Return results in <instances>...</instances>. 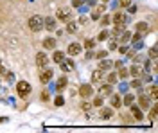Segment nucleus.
Here are the masks:
<instances>
[{
    "label": "nucleus",
    "mask_w": 158,
    "mask_h": 133,
    "mask_svg": "<svg viewBox=\"0 0 158 133\" xmlns=\"http://www.w3.org/2000/svg\"><path fill=\"white\" fill-rule=\"evenodd\" d=\"M27 25H29V29L32 32H38V31L43 29V18H41L40 15H34V16H31V18H29Z\"/></svg>",
    "instance_id": "f257e3e1"
},
{
    "label": "nucleus",
    "mask_w": 158,
    "mask_h": 133,
    "mask_svg": "<svg viewBox=\"0 0 158 133\" xmlns=\"http://www.w3.org/2000/svg\"><path fill=\"white\" fill-rule=\"evenodd\" d=\"M16 92H18L20 97H27V95L31 94V83L18 81V83H16Z\"/></svg>",
    "instance_id": "f03ea898"
},
{
    "label": "nucleus",
    "mask_w": 158,
    "mask_h": 133,
    "mask_svg": "<svg viewBox=\"0 0 158 133\" xmlns=\"http://www.w3.org/2000/svg\"><path fill=\"white\" fill-rule=\"evenodd\" d=\"M52 76H54L52 69H47V67H43V69H41V72H40V81H41V83H49Z\"/></svg>",
    "instance_id": "7ed1b4c3"
},
{
    "label": "nucleus",
    "mask_w": 158,
    "mask_h": 133,
    "mask_svg": "<svg viewBox=\"0 0 158 133\" xmlns=\"http://www.w3.org/2000/svg\"><path fill=\"white\" fill-rule=\"evenodd\" d=\"M92 94H94V88H92V85L88 83H85V85H81V88H79V95L81 97H92Z\"/></svg>",
    "instance_id": "20e7f679"
},
{
    "label": "nucleus",
    "mask_w": 158,
    "mask_h": 133,
    "mask_svg": "<svg viewBox=\"0 0 158 133\" xmlns=\"http://www.w3.org/2000/svg\"><path fill=\"white\" fill-rule=\"evenodd\" d=\"M111 20H113V23H115V25H126V22H128V16H126L124 13L117 11V13L113 15V18H111Z\"/></svg>",
    "instance_id": "39448f33"
},
{
    "label": "nucleus",
    "mask_w": 158,
    "mask_h": 133,
    "mask_svg": "<svg viewBox=\"0 0 158 133\" xmlns=\"http://www.w3.org/2000/svg\"><path fill=\"white\" fill-rule=\"evenodd\" d=\"M102 77H104V70L97 69V70L92 72V83H94V85H101V83H102Z\"/></svg>",
    "instance_id": "423d86ee"
},
{
    "label": "nucleus",
    "mask_w": 158,
    "mask_h": 133,
    "mask_svg": "<svg viewBox=\"0 0 158 133\" xmlns=\"http://www.w3.org/2000/svg\"><path fill=\"white\" fill-rule=\"evenodd\" d=\"M47 63H49L47 54H45V52H38V54H36V65H38L40 69H43V67H47Z\"/></svg>",
    "instance_id": "0eeeda50"
},
{
    "label": "nucleus",
    "mask_w": 158,
    "mask_h": 133,
    "mask_svg": "<svg viewBox=\"0 0 158 133\" xmlns=\"http://www.w3.org/2000/svg\"><path fill=\"white\" fill-rule=\"evenodd\" d=\"M113 94V85H101V88H99V95H102V97H106V95H111Z\"/></svg>",
    "instance_id": "6e6552de"
},
{
    "label": "nucleus",
    "mask_w": 158,
    "mask_h": 133,
    "mask_svg": "<svg viewBox=\"0 0 158 133\" xmlns=\"http://www.w3.org/2000/svg\"><path fill=\"white\" fill-rule=\"evenodd\" d=\"M81 51H83V47H81L79 43H70L67 52H69L70 56H77V54H81Z\"/></svg>",
    "instance_id": "1a4fd4ad"
},
{
    "label": "nucleus",
    "mask_w": 158,
    "mask_h": 133,
    "mask_svg": "<svg viewBox=\"0 0 158 133\" xmlns=\"http://www.w3.org/2000/svg\"><path fill=\"white\" fill-rule=\"evenodd\" d=\"M43 27H45L47 31H56V20L50 18V16H47V18L43 20Z\"/></svg>",
    "instance_id": "9d476101"
},
{
    "label": "nucleus",
    "mask_w": 158,
    "mask_h": 133,
    "mask_svg": "<svg viewBox=\"0 0 158 133\" xmlns=\"http://www.w3.org/2000/svg\"><path fill=\"white\" fill-rule=\"evenodd\" d=\"M135 29H137L138 34H142V36H144V34H148V32H149V25L146 23V22H138L137 25H135Z\"/></svg>",
    "instance_id": "9b49d317"
},
{
    "label": "nucleus",
    "mask_w": 158,
    "mask_h": 133,
    "mask_svg": "<svg viewBox=\"0 0 158 133\" xmlns=\"http://www.w3.org/2000/svg\"><path fill=\"white\" fill-rule=\"evenodd\" d=\"M58 18L63 22H67L70 18V9L69 7H61V9H58Z\"/></svg>",
    "instance_id": "f8f14e48"
},
{
    "label": "nucleus",
    "mask_w": 158,
    "mask_h": 133,
    "mask_svg": "<svg viewBox=\"0 0 158 133\" xmlns=\"http://www.w3.org/2000/svg\"><path fill=\"white\" fill-rule=\"evenodd\" d=\"M129 108H131V113H133V117H135L137 121H142V119H144V113H142V110H140L138 106H133V104H131Z\"/></svg>",
    "instance_id": "ddd939ff"
},
{
    "label": "nucleus",
    "mask_w": 158,
    "mask_h": 133,
    "mask_svg": "<svg viewBox=\"0 0 158 133\" xmlns=\"http://www.w3.org/2000/svg\"><path fill=\"white\" fill-rule=\"evenodd\" d=\"M148 94H149V97H151V99H155V101H156V99H158V86H156V85H149V86H148Z\"/></svg>",
    "instance_id": "4468645a"
},
{
    "label": "nucleus",
    "mask_w": 158,
    "mask_h": 133,
    "mask_svg": "<svg viewBox=\"0 0 158 133\" xmlns=\"http://www.w3.org/2000/svg\"><path fill=\"white\" fill-rule=\"evenodd\" d=\"M111 67H113V61H110V60H106V58H102L101 63H99V69H101V70H108V69H111Z\"/></svg>",
    "instance_id": "2eb2a0df"
},
{
    "label": "nucleus",
    "mask_w": 158,
    "mask_h": 133,
    "mask_svg": "<svg viewBox=\"0 0 158 133\" xmlns=\"http://www.w3.org/2000/svg\"><path fill=\"white\" fill-rule=\"evenodd\" d=\"M43 47L49 49V51L56 49V40H54V38H45V40H43Z\"/></svg>",
    "instance_id": "dca6fc26"
},
{
    "label": "nucleus",
    "mask_w": 158,
    "mask_h": 133,
    "mask_svg": "<svg viewBox=\"0 0 158 133\" xmlns=\"http://www.w3.org/2000/svg\"><path fill=\"white\" fill-rule=\"evenodd\" d=\"M101 117L102 119H111L113 117V108H101Z\"/></svg>",
    "instance_id": "f3484780"
},
{
    "label": "nucleus",
    "mask_w": 158,
    "mask_h": 133,
    "mask_svg": "<svg viewBox=\"0 0 158 133\" xmlns=\"http://www.w3.org/2000/svg\"><path fill=\"white\" fill-rule=\"evenodd\" d=\"M135 99H137V97H135L133 94H126V95H124V99H122V104H126V106H131V104L135 102Z\"/></svg>",
    "instance_id": "a211bd4d"
},
{
    "label": "nucleus",
    "mask_w": 158,
    "mask_h": 133,
    "mask_svg": "<svg viewBox=\"0 0 158 133\" xmlns=\"http://www.w3.org/2000/svg\"><path fill=\"white\" fill-rule=\"evenodd\" d=\"M52 60H54L56 63H63L65 61V54H63L61 51H56L54 54H52Z\"/></svg>",
    "instance_id": "6ab92c4d"
},
{
    "label": "nucleus",
    "mask_w": 158,
    "mask_h": 133,
    "mask_svg": "<svg viewBox=\"0 0 158 133\" xmlns=\"http://www.w3.org/2000/svg\"><path fill=\"white\" fill-rule=\"evenodd\" d=\"M138 102H140L142 108H149V97L148 95H140V97H138Z\"/></svg>",
    "instance_id": "aec40b11"
},
{
    "label": "nucleus",
    "mask_w": 158,
    "mask_h": 133,
    "mask_svg": "<svg viewBox=\"0 0 158 133\" xmlns=\"http://www.w3.org/2000/svg\"><path fill=\"white\" fill-rule=\"evenodd\" d=\"M128 72L131 74V76H135V77H138V76L142 74V69H140L138 65H133V67H131V70H128Z\"/></svg>",
    "instance_id": "412c9836"
},
{
    "label": "nucleus",
    "mask_w": 158,
    "mask_h": 133,
    "mask_svg": "<svg viewBox=\"0 0 158 133\" xmlns=\"http://www.w3.org/2000/svg\"><path fill=\"white\" fill-rule=\"evenodd\" d=\"M120 104H122V99H120L118 95H113V97H111V108H118Z\"/></svg>",
    "instance_id": "4be33fe9"
},
{
    "label": "nucleus",
    "mask_w": 158,
    "mask_h": 133,
    "mask_svg": "<svg viewBox=\"0 0 158 133\" xmlns=\"http://www.w3.org/2000/svg\"><path fill=\"white\" fill-rule=\"evenodd\" d=\"M131 40V32L129 31H122L120 32V41H122V43H126V41H129Z\"/></svg>",
    "instance_id": "5701e85b"
},
{
    "label": "nucleus",
    "mask_w": 158,
    "mask_h": 133,
    "mask_svg": "<svg viewBox=\"0 0 158 133\" xmlns=\"http://www.w3.org/2000/svg\"><path fill=\"white\" fill-rule=\"evenodd\" d=\"M72 69H74V61H72V60H67V61H63V70H65V72L72 70Z\"/></svg>",
    "instance_id": "b1692460"
},
{
    "label": "nucleus",
    "mask_w": 158,
    "mask_h": 133,
    "mask_svg": "<svg viewBox=\"0 0 158 133\" xmlns=\"http://www.w3.org/2000/svg\"><path fill=\"white\" fill-rule=\"evenodd\" d=\"M67 77H59V81H58V85H56V88H58V90H63V88H65V86H67Z\"/></svg>",
    "instance_id": "393cba45"
},
{
    "label": "nucleus",
    "mask_w": 158,
    "mask_h": 133,
    "mask_svg": "<svg viewBox=\"0 0 158 133\" xmlns=\"http://www.w3.org/2000/svg\"><path fill=\"white\" fill-rule=\"evenodd\" d=\"M108 36H110V32H108V31H104V29H102V31L99 32L97 40H99V41H106V40H108Z\"/></svg>",
    "instance_id": "a878e982"
},
{
    "label": "nucleus",
    "mask_w": 158,
    "mask_h": 133,
    "mask_svg": "<svg viewBox=\"0 0 158 133\" xmlns=\"http://www.w3.org/2000/svg\"><path fill=\"white\" fill-rule=\"evenodd\" d=\"M115 81H117V72H111L108 77H106V83H110V85H115Z\"/></svg>",
    "instance_id": "bb28decb"
},
{
    "label": "nucleus",
    "mask_w": 158,
    "mask_h": 133,
    "mask_svg": "<svg viewBox=\"0 0 158 133\" xmlns=\"http://www.w3.org/2000/svg\"><path fill=\"white\" fill-rule=\"evenodd\" d=\"M122 31H124V25H115V27H113V31H111V34H113V36H118Z\"/></svg>",
    "instance_id": "cd10ccee"
},
{
    "label": "nucleus",
    "mask_w": 158,
    "mask_h": 133,
    "mask_svg": "<svg viewBox=\"0 0 158 133\" xmlns=\"http://www.w3.org/2000/svg\"><path fill=\"white\" fill-rule=\"evenodd\" d=\"M108 56V52L106 51H101V52H94V58H97V60H102V58H106Z\"/></svg>",
    "instance_id": "c85d7f7f"
},
{
    "label": "nucleus",
    "mask_w": 158,
    "mask_h": 133,
    "mask_svg": "<svg viewBox=\"0 0 158 133\" xmlns=\"http://www.w3.org/2000/svg\"><path fill=\"white\" fill-rule=\"evenodd\" d=\"M156 115H158V106H153V108H151V113H149L151 121H155V119H156Z\"/></svg>",
    "instance_id": "c756f323"
},
{
    "label": "nucleus",
    "mask_w": 158,
    "mask_h": 133,
    "mask_svg": "<svg viewBox=\"0 0 158 133\" xmlns=\"http://www.w3.org/2000/svg\"><path fill=\"white\" fill-rule=\"evenodd\" d=\"M149 58H151V60H156V45H153V47L149 49Z\"/></svg>",
    "instance_id": "7c9ffc66"
},
{
    "label": "nucleus",
    "mask_w": 158,
    "mask_h": 133,
    "mask_svg": "<svg viewBox=\"0 0 158 133\" xmlns=\"http://www.w3.org/2000/svg\"><path fill=\"white\" fill-rule=\"evenodd\" d=\"M102 99H104L102 95H99V97H95V99H94V106H97V108H101V106H102Z\"/></svg>",
    "instance_id": "2f4dec72"
},
{
    "label": "nucleus",
    "mask_w": 158,
    "mask_h": 133,
    "mask_svg": "<svg viewBox=\"0 0 158 133\" xmlns=\"http://www.w3.org/2000/svg\"><path fill=\"white\" fill-rule=\"evenodd\" d=\"M81 108H83L85 112H90V108H92V104H90L88 101H83V102H81Z\"/></svg>",
    "instance_id": "473e14b6"
},
{
    "label": "nucleus",
    "mask_w": 158,
    "mask_h": 133,
    "mask_svg": "<svg viewBox=\"0 0 158 133\" xmlns=\"http://www.w3.org/2000/svg\"><path fill=\"white\" fill-rule=\"evenodd\" d=\"M85 2H86V0H72V6H74V7H81Z\"/></svg>",
    "instance_id": "72a5a7b5"
},
{
    "label": "nucleus",
    "mask_w": 158,
    "mask_h": 133,
    "mask_svg": "<svg viewBox=\"0 0 158 133\" xmlns=\"http://www.w3.org/2000/svg\"><path fill=\"white\" fill-rule=\"evenodd\" d=\"M94 45H95V40H85V47L86 49H92Z\"/></svg>",
    "instance_id": "f704fd0d"
},
{
    "label": "nucleus",
    "mask_w": 158,
    "mask_h": 133,
    "mask_svg": "<svg viewBox=\"0 0 158 133\" xmlns=\"http://www.w3.org/2000/svg\"><path fill=\"white\" fill-rule=\"evenodd\" d=\"M131 86H133V88H140V86H142V81H140V79H133V81H131Z\"/></svg>",
    "instance_id": "c9c22d12"
},
{
    "label": "nucleus",
    "mask_w": 158,
    "mask_h": 133,
    "mask_svg": "<svg viewBox=\"0 0 158 133\" xmlns=\"http://www.w3.org/2000/svg\"><path fill=\"white\" fill-rule=\"evenodd\" d=\"M128 69H120V70H118V77H128Z\"/></svg>",
    "instance_id": "e433bc0d"
},
{
    "label": "nucleus",
    "mask_w": 158,
    "mask_h": 133,
    "mask_svg": "<svg viewBox=\"0 0 158 133\" xmlns=\"http://www.w3.org/2000/svg\"><path fill=\"white\" fill-rule=\"evenodd\" d=\"M76 29H77V25L70 22V23H69V27H67V31H69V32H76Z\"/></svg>",
    "instance_id": "4c0bfd02"
},
{
    "label": "nucleus",
    "mask_w": 158,
    "mask_h": 133,
    "mask_svg": "<svg viewBox=\"0 0 158 133\" xmlns=\"http://www.w3.org/2000/svg\"><path fill=\"white\" fill-rule=\"evenodd\" d=\"M56 106H63V104H65V99H63V97H61V95H59V97H56Z\"/></svg>",
    "instance_id": "58836bf2"
},
{
    "label": "nucleus",
    "mask_w": 158,
    "mask_h": 133,
    "mask_svg": "<svg viewBox=\"0 0 158 133\" xmlns=\"http://www.w3.org/2000/svg\"><path fill=\"white\" fill-rule=\"evenodd\" d=\"M108 23H110V16H106V15H104V16L101 18V25H108Z\"/></svg>",
    "instance_id": "ea45409f"
},
{
    "label": "nucleus",
    "mask_w": 158,
    "mask_h": 133,
    "mask_svg": "<svg viewBox=\"0 0 158 133\" xmlns=\"http://www.w3.org/2000/svg\"><path fill=\"white\" fill-rule=\"evenodd\" d=\"M108 49H110V51H115V49H117V41L111 40V41H110V45H108Z\"/></svg>",
    "instance_id": "a19ab883"
},
{
    "label": "nucleus",
    "mask_w": 158,
    "mask_h": 133,
    "mask_svg": "<svg viewBox=\"0 0 158 133\" xmlns=\"http://www.w3.org/2000/svg\"><path fill=\"white\" fill-rule=\"evenodd\" d=\"M92 18H94V20H99V18H101V13H99V11L95 9L94 13H92Z\"/></svg>",
    "instance_id": "79ce46f5"
},
{
    "label": "nucleus",
    "mask_w": 158,
    "mask_h": 133,
    "mask_svg": "<svg viewBox=\"0 0 158 133\" xmlns=\"http://www.w3.org/2000/svg\"><path fill=\"white\" fill-rule=\"evenodd\" d=\"M128 7H129V13H131V15H135V13H137V6H131V4H129V6H128Z\"/></svg>",
    "instance_id": "37998d69"
},
{
    "label": "nucleus",
    "mask_w": 158,
    "mask_h": 133,
    "mask_svg": "<svg viewBox=\"0 0 158 133\" xmlns=\"http://www.w3.org/2000/svg\"><path fill=\"white\" fill-rule=\"evenodd\" d=\"M129 4H131V0H120V6L122 7H128Z\"/></svg>",
    "instance_id": "c03bdc74"
},
{
    "label": "nucleus",
    "mask_w": 158,
    "mask_h": 133,
    "mask_svg": "<svg viewBox=\"0 0 158 133\" xmlns=\"http://www.w3.org/2000/svg\"><path fill=\"white\" fill-rule=\"evenodd\" d=\"M131 38H133V41H140V38H142V34H133V36H131Z\"/></svg>",
    "instance_id": "a18cd8bd"
},
{
    "label": "nucleus",
    "mask_w": 158,
    "mask_h": 133,
    "mask_svg": "<svg viewBox=\"0 0 158 133\" xmlns=\"http://www.w3.org/2000/svg\"><path fill=\"white\" fill-rule=\"evenodd\" d=\"M92 58H94V52L88 49V52H86V60H92Z\"/></svg>",
    "instance_id": "49530a36"
},
{
    "label": "nucleus",
    "mask_w": 158,
    "mask_h": 133,
    "mask_svg": "<svg viewBox=\"0 0 158 133\" xmlns=\"http://www.w3.org/2000/svg\"><path fill=\"white\" fill-rule=\"evenodd\" d=\"M128 52V47H120V54H126Z\"/></svg>",
    "instance_id": "de8ad7c7"
},
{
    "label": "nucleus",
    "mask_w": 158,
    "mask_h": 133,
    "mask_svg": "<svg viewBox=\"0 0 158 133\" xmlns=\"http://www.w3.org/2000/svg\"><path fill=\"white\" fill-rule=\"evenodd\" d=\"M0 74H6V69H4V65H2V61H0Z\"/></svg>",
    "instance_id": "09e8293b"
},
{
    "label": "nucleus",
    "mask_w": 158,
    "mask_h": 133,
    "mask_svg": "<svg viewBox=\"0 0 158 133\" xmlns=\"http://www.w3.org/2000/svg\"><path fill=\"white\" fill-rule=\"evenodd\" d=\"M90 4H92V6H94V4H95V2H97V0H88Z\"/></svg>",
    "instance_id": "8fccbe9b"
},
{
    "label": "nucleus",
    "mask_w": 158,
    "mask_h": 133,
    "mask_svg": "<svg viewBox=\"0 0 158 133\" xmlns=\"http://www.w3.org/2000/svg\"><path fill=\"white\" fill-rule=\"evenodd\" d=\"M102 2H104V4H106V2H110V0H102Z\"/></svg>",
    "instance_id": "3c124183"
}]
</instances>
